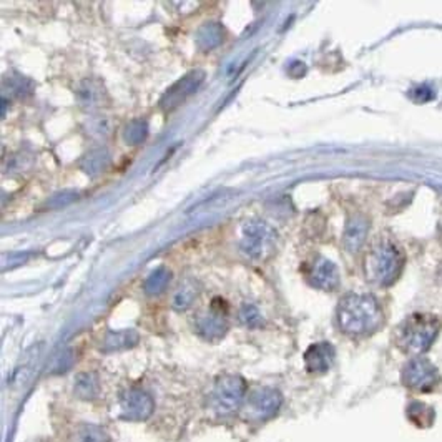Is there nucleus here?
<instances>
[{"label":"nucleus","instance_id":"nucleus-1","mask_svg":"<svg viewBox=\"0 0 442 442\" xmlns=\"http://www.w3.org/2000/svg\"><path fill=\"white\" fill-rule=\"evenodd\" d=\"M384 321L379 303L369 294L351 293L338 306V325L349 336H368L377 331Z\"/></svg>","mask_w":442,"mask_h":442},{"label":"nucleus","instance_id":"nucleus-2","mask_svg":"<svg viewBox=\"0 0 442 442\" xmlns=\"http://www.w3.org/2000/svg\"><path fill=\"white\" fill-rule=\"evenodd\" d=\"M403 253L389 241H379L364 258V273L368 281L377 286H389L403 271Z\"/></svg>","mask_w":442,"mask_h":442},{"label":"nucleus","instance_id":"nucleus-3","mask_svg":"<svg viewBox=\"0 0 442 442\" xmlns=\"http://www.w3.org/2000/svg\"><path fill=\"white\" fill-rule=\"evenodd\" d=\"M441 331L436 318L414 314L398 327V346L409 354H421L434 343Z\"/></svg>","mask_w":442,"mask_h":442},{"label":"nucleus","instance_id":"nucleus-4","mask_svg":"<svg viewBox=\"0 0 442 442\" xmlns=\"http://www.w3.org/2000/svg\"><path fill=\"white\" fill-rule=\"evenodd\" d=\"M246 382L243 377L228 375L215 382L212 391V409L220 416L235 412L246 401Z\"/></svg>","mask_w":442,"mask_h":442},{"label":"nucleus","instance_id":"nucleus-5","mask_svg":"<svg viewBox=\"0 0 442 442\" xmlns=\"http://www.w3.org/2000/svg\"><path fill=\"white\" fill-rule=\"evenodd\" d=\"M276 233L266 223L252 221L243 228L240 246L241 252L252 259H266L275 253Z\"/></svg>","mask_w":442,"mask_h":442},{"label":"nucleus","instance_id":"nucleus-6","mask_svg":"<svg viewBox=\"0 0 442 442\" xmlns=\"http://www.w3.org/2000/svg\"><path fill=\"white\" fill-rule=\"evenodd\" d=\"M282 398L273 387H259L245 401V417L249 421H266L280 411Z\"/></svg>","mask_w":442,"mask_h":442},{"label":"nucleus","instance_id":"nucleus-7","mask_svg":"<svg viewBox=\"0 0 442 442\" xmlns=\"http://www.w3.org/2000/svg\"><path fill=\"white\" fill-rule=\"evenodd\" d=\"M439 372L434 364L424 358L411 359L403 369V382L412 391L427 393L439 384Z\"/></svg>","mask_w":442,"mask_h":442},{"label":"nucleus","instance_id":"nucleus-8","mask_svg":"<svg viewBox=\"0 0 442 442\" xmlns=\"http://www.w3.org/2000/svg\"><path fill=\"white\" fill-rule=\"evenodd\" d=\"M155 409L153 398L147 391L131 387L125 391L120 398V412L129 421H145L152 416Z\"/></svg>","mask_w":442,"mask_h":442},{"label":"nucleus","instance_id":"nucleus-9","mask_svg":"<svg viewBox=\"0 0 442 442\" xmlns=\"http://www.w3.org/2000/svg\"><path fill=\"white\" fill-rule=\"evenodd\" d=\"M308 280L314 288L331 291L338 288L339 273L336 264L326 258H316L308 268Z\"/></svg>","mask_w":442,"mask_h":442},{"label":"nucleus","instance_id":"nucleus-10","mask_svg":"<svg viewBox=\"0 0 442 442\" xmlns=\"http://www.w3.org/2000/svg\"><path fill=\"white\" fill-rule=\"evenodd\" d=\"M334 348L330 343H316L304 353V364L311 375H325L334 363Z\"/></svg>","mask_w":442,"mask_h":442},{"label":"nucleus","instance_id":"nucleus-11","mask_svg":"<svg viewBox=\"0 0 442 442\" xmlns=\"http://www.w3.org/2000/svg\"><path fill=\"white\" fill-rule=\"evenodd\" d=\"M203 77L204 75L202 72H191V74L183 77L180 82H176V84L168 90L165 97H163V105H165L167 108H173L183 102L186 97H190V95L202 85Z\"/></svg>","mask_w":442,"mask_h":442},{"label":"nucleus","instance_id":"nucleus-12","mask_svg":"<svg viewBox=\"0 0 442 442\" xmlns=\"http://www.w3.org/2000/svg\"><path fill=\"white\" fill-rule=\"evenodd\" d=\"M369 231V221L364 216H351L348 223H346L344 235H343V243L344 248L349 253H356L359 248L364 245V241L368 238Z\"/></svg>","mask_w":442,"mask_h":442},{"label":"nucleus","instance_id":"nucleus-13","mask_svg":"<svg viewBox=\"0 0 442 442\" xmlns=\"http://www.w3.org/2000/svg\"><path fill=\"white\" fill-rule=\"evenodd\" d=\"M228 330L225 314L218 311H209L204 313L197 320V331L200 336H203L204 339L215 341L225 336Z\"/></svg>","mask_w":442,"mask_h":442},{"label":"nucleus","instance_id":"nucleus-14","mask_svg":"<svg viewBox=\"0 0 442 442\" xmlns=\"http://www.w3.org/2000/svg\"><path fill=\"white\" fill-rule=\"evenodd\" d=\"M200 294L198 285L195 281H186L185 285H181L176 293L173 294V308L178 309V311H183V309L190 308L193 304L197 296Z\"/></svg>","mask_w":442,"mask_h":442},{"label":"nucleus","instance_id":"nucleus-15","mask_svg":"<svg viewBox=\"0 0 442 442\" xmlns=\"http://www.w3.org/2000/svg\"><path fill=\"white\" fill-rule=\"evenodd\" d=\"M98 389H100V384L95 375L85 372V375L77 377L75 393L77 396H80L82 399H93L95 396L98 394Z\"/></svg>","mask_w":442,"mask_h":442},{"label":"nucleus","instance_id":"nucleus-16","mask_svg":"<svg viewBox=\"0 0 442 442\" xmlns=\"http://www.w3.org/2000/svg\"><path fill=\"white\" fill-rule=\"evenodd\" d=\"M138 341V336L134 331H118L110 332L105 339V349L107 351H117V349H125L134 346Z\"/></svg>","mask_w":442,"mask_h":442},{"label":"nucleus","instance_id":"nucleus-17","mask_svg":"<svg viewBox=\"0 0 442 442\" xmlns=\"http://www.w3.org/2000/svg\"><path fill=\"white\" fill-rule=\"evenodd\" d=\"M170 278H171V273L168 271L167 268H158V270H155L152 275L147 278L143 288L148 294L162 293V291L168 286V281H170Z\"/></svg>","mask_w":442,"mask_h":442},{"label":"nucleus","instance_id":"nucleus-18","mask_svg":"<svg viewBox=\"0 0 442 442\" xmlns=\"http://www.w3.org/2000/svg\"><path fill=\"white\" fill-rule=\"evenodd\" d=\"M223 39V29L218 24H207L200 30L198 34V44L203 48H212L221 42Z\"/></svg>","mask_w":442,"mask_h":442},{"label":"nucleus","instance_id":"nucleus-19","mask_svg":"<svg viewBox=\"0 0 442 442\" xmlns=\"http://www.w3.org/2000/svg\"><path fill=\"white\" fill-rule=\"evenodd\" d=\"M408 414H409V417L412 419V422H416L417 426H421V417H424V421H426V426H429V424L432 422V417H434L432 409L421 403H412L411 405H409Z\"/></svg>","mask_w":442,"mask_h":442},{"label":"nucleus","instance_id":"nucleus-20","mask_svg":"<svg viewBox=\"0 0 442 442\" xmlns=\"http://www.w3.org/2000/svg\"><path fill=\"white\" fill-rule=\"evenodd\" d=\"M145 136H147V123L143 120H136L126 126L125 140L129 141V143L131 145L140 143V141L145 140Z\"/></svg>","mask_w":442,"mask_h":442},{"label":"nucleus","instance_id":"nucleus-21","mask_svg":"<svg viewBox=\"0 0 442 442\" xmlns=\"http://www.w3.org/2000/svg\"><path fill=\"white\" fill-rule=\"evenodd\" d=\"M240 320L248 327H258L263 325L261 314H259V311L253 306V304H245V306H241Z\"/></svg>","mask_w":442,"mask_h":442},{"label":"nucleus","instance_id":"nucleus-22","mask_svg":"<svg viewBox=\"0 0 442 442\" xmlns=\"http://www.w3.org/2000/svg\"><path fill=\"white\" fill-rule=\"evenodd\" d=\"M105 163H107V153L105 152H93L90 153L89 157H85L82 167L85 168L89 173H97L100 168H102Z\"/></svg>","mask_w":442,"mask_h":442},{"label":"nucleus","instance_id":"nucleus-23","mask_svg":"<svg viewBox=\"0 0 442 442\" xmlns=\"http://www.w3.org/2000/svg\"><path fill=\"white\" fill-rule=\"evenodd\" d=\"M84 442H103L105 441V434L97 427H89L86 429V434L82 437Z\"/></svg>","mask_w":442,"mask_h":442}]
</instances>
